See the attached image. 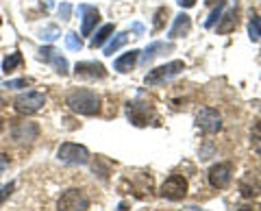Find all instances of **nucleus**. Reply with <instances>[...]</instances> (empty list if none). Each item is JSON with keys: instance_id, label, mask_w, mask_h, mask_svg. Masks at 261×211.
Instances as JSON below:
<instances>
[{"instance_id": "nucleus-1", "label": "nucleus", "mask_w": 261, "mask_h": 211, "mask_svg": "<svg viewBox=\"0 0 261 211\" xmlns=\"http://www.w3.org/2000/svg\"><path fill=\"white\" fill-rule=\"evenodd\" d=\"M68 107L81 113V116H96L98 109H100V100L89 89H76L68 96Z\"/></svg>"}, {"instance_id": "nucleus-2", "label": "nucleus", "mask_w": 261, "mask_h": 211, "mask_svg": "<svg viewBox=\"0 0 261 211\" xmlns=\"http://www.w3.org/2000/svg\"><path fill=\"white\" fill-rule=\"evenodd\" d=\"M183 70H185L183 61H170V63H166V66H159V68L150 70L148 74H146L144 83L146 85H161V83H166V81L178 76Z\"/></svg>"}, {"instance_id": "nucleus-3", "label": "nucleus", "mask_w": 261, "mask_h": 211, "mask_svg": "<svg viewBox=\"0 0 261 211\" xmlns=\"http://www.w3.org/2000/svg\"><path fill=\"white\" fill-rule=\"evenodd\" d=\"M87 207H89L87 194L83 190H76V188L63 192L59 202H57V209L59 211H87Z\"/></svg>"}, {"instance_id": "nucleus-4", "label": "nucleus", "mask_w": 261, "mask_h": 211, "mask_svg": "<svg viewBox=\"0 0 261 211\" xmlns=\"http://www.w3.org/2000/svg\"><path fill=\"white\" fill-rule=\"evenodd\" d=\"M63 164H70V166H85L89 161V150L81 144H72V142H65L61 144L59 152H57Z\"/></svg>"}, {"instance_id": "nucleus-5", "label": "nucleus", "mask_w": 261, "mask_h": 211, "mask_svg": "<svg viewBox=\"0 0 261 211\" xmlns=\"http://www.w3.org/2000/svg\"><path fill=\"white\" fill-rule=\"evenodd\" d=\"M196 126L200 128L202 133H218L222 128V118L220 113L211 107H202L198 113H196Z\"/></svg>"}, {"instance_id": "nucleus-6", "label": "nucleus", "mask_w": 261, "mask_h": 211, "mask_svg": "<svg viewBox=\"0 0 261 211\" xmlns=\"http://www.w3.org/2000/svg\"><path fill=\"white\" fill-rule=\"evenodd\" d=\"M44 104H46V96L42 92H27L15 98V109L24 113V116H31V113L39 111Z\"/></svg>"}, {"instance_id": "nucleus-7", "label": "nucleus", "mask_w": 261, "mask_h": 211, "mask_svg": "<svg viewBox=\"0 0 261 211\" xmlns=\"http://www.w3.org/2000/svg\"><path fill=\"white\" fill-rule=\"evenodd\" d=\"M187 194V181L181 174H172L168 176L161 185V196L163 198H170V200H181L185 198Z\"/></svg>"}, {"instance_id": "nucleus-8", "label": "nucleus", "mask_w": 261, "mask_h": 211, "mask_svg": "<svg viewBox=\"0 0 261 211\" xmlns=\"http://www.w3.org/2000/svg\"><path fill=\"white\" fill-rule=\"evenodd\" d=\"M231 172H233L231 164H216L209 170V183L214 185L216 190H224V188H228V183H231Z\"/></svg>"}, {"instance_id": "nucleus-9", "label": "nucleus", "mask_w": 261, "mask_h": 211, "mask_svg": "<svg viewBox=\"0 0 261 211\" xmlns=\"http://www.w3.org/2000/svg\"><path fill=\"white\" fill-rule=\"evenodd\" d=\"M126 116L135 126H146L148 124V118H150V107L146 102H140V100L128 102L126 104Z\"/></svg>"}, {"instance_id": "nucleus-10", "label": "nucleus", "mask_w": 261, "mask_h": 211, "mask_svg": "<svg viewBox=\"0 0 261 211\" xmlns=\"http://www.w3.org/2000/svg\"><path fill=\"white\" fill-rule=\"evenodd\" d=\"M39 57H42L44 61L53 63V68H55L57 72H59L61 76L68 74V68H70V66H68V61H65L63 57H61L59 52H57L53 46H46V48H42V50H39Z\"/></svg>"}, {"instance_id": "nucleus-11", "label": "nucleus", "mask_w": 261, "mask_h": 211, "mask_svg": "<svg viewBox=\"0 0 261 211\" xmlns=\"http://www.w3.org/2000/svg\"><path fill=\"white\" fill-rule=\"evenodd\" d=\"M79 13L83 15V27H81V33H83V35H92L94 27L100 22V13H98L94 7H89V5H81Z\"/></svg>"}, {"instance_id": "nucleus-12", "label": "nucleus", "mask_w": 261, "mask_h": 211, "mask_svg": "<svg viewBox=\"0 0 261 211\" xmlns=\"http://www.w3.org/2000/svg\"><path fill=\"white\" fill-rule=\"evenodd\" d=\"M76 76H87V78H102L107 74L102 63H96V61H83V63H76Z\"/></svg>"}, {"instance_id": "nucleus-13", "label": "nucleus", "mask_w": 261, "mask_h": 211, "mask_svg": "<svg viewBox=\"0 0 261 211\" xmlns=\"http://www.w3.org/2000/svg\"><path fill=\"white\" fill-rule=\"evenodd\" d=\"M37 135H39V126L35 122H22L13 128V140H18L22 144L37 140Z\"/></svg>"}, {"instance_id": "nucleus-14", "label": "nucleus", "mask_w": 261, "mask_h": 211, "mask_svg": "<svg viewBox=\"0 0 261 211\" xmlns=\"http://www.w3.org/2000/svg\"><path fill=\"white\" fill-rule=\"evenodd\" d=\"M240 192H242V196H246V198H255L257 194H261V181H259V176L248 172L240 181Z\"/></svg>"}, {"instance_id": "nucleus-15", "label": "nucleus", "mask_w": 261, "mask_h": 211, "mask_svg": "<svg viewBox=\"0 0 261 211\" xmlns=\"http://www.w3.org/2000/svg\"><path fill=\"white\" fill-rule=\"evenodd\" d=\"M190 29H192V18H190L187 13H178L176 18H174V24H172V29H170L168 37H170V39L185 37L187 33H190Z\"/></svg>"}, {"instance_id": "nucleus-16", "label": "nucleus", "mask_w": 261, "mask_h": 211, "mask_svg": "<svg viewBox=\"0 0 261 211\" xmlns=\"http://www.w3.org/2000/svg\"><path fill=\"white\" fill-rule=\"evenodd\" d=\"M172 48H174L172 44H166V42H154V44H150V46L144 50V55H142V63H144V66H148V63L154 59V57L161 55L159 50H172Z\"/></svg>"}, {"instance_id": "nucleus-17", "label": "nucleus", "mask_w": 261, "mask_h": 211, "mask_svg": "<svg viewBox=\"0 0 261 211\" xmlns=\"http://www.w3.org/2000/svg\"><path fill=\"white\" fill-rule=\"evenodd\" d=\"M137 57H140V50H130L126 55H122L120 59H116V70L118 72H130L137 63Z\"/></svg>"}, {"instance_id": "nucleus-18", "label": "nucleus", "mask_w": 261, "mask_h": 211, "mask_svg": "<svg viewBox=\"0 0 261 211\" xmlns=\"http://www.w3.org/2000/svg\"><path fill=\"white\" fill-rule=\"evenodd\" d=\"M220 20H222V22L218 24V33H228V31H233L235 24H238V11H235V9L226 11Z\"/></svg>"}, {"instance_id": "nucleus-19", "label": "nucleus", "mask_w": 261, "mask_h": 211, "mask_svg": "<svg viewBox=\"0 0 261 211\" xmlns=\"http://www.w3.org/2000/svg\"><path fill=\"white\" fill-rule=\"evenodd\" d=\"M126 42H128V35H126V33H118V35L113 37V39H111V42H109L107 46H105V55H107V57H111L113 52H118L120 48L124 46Z\"/></svg>"}, {"instance_id": "nucleus-20", "label": "nucleus", "mask_w": 261, "mask_h": 211, "mask_svg": "<svg viewBox=\"0 0 261 211\" xmlns=\"http://www.w3.org/2000/svg\"><path fill=\"white\" fill-rule=\"evenodd\" d=\"M111 33H113V24H105V27L98 31V33L94 35V39H92V46L94 48H98V46H102L107 39L111 37Z\"/></svg>"}, {"instance_id": "nucleus-21", "label": "nucleus", "mask_w": 261, "mask_h": 211, "mask_svg": "<svg viewBox=\"0 0 261 211\" xmlns=\"http://www.w3.org/2000/svg\"><path fill=\"white\" fill-rule=\"evenodd\" d=\"M248 37L252 42H259L261 39V18L259 15H252L250 22H248Z\"/></svg>"}, {"instance_id": "nucleus-22", "label": "nucleus", "mask_w": 261, "mask_h": 211, "mask_svg": "<svg viewBox=\"0 0 261 211\" xmlns=\"http://www.w3.org/2000/svg\"><path fill=\"white\" fill-rule=\"evenodd\" d=\"M20 63H22V55L20 52H11V57H7V59L3 61V70L5 72H13Z\"/></svg>"}, {"instance_id": "nucleus-23", "label": "nucleus", "mask_w": 261, "mask_h": 211, "mask_svg": "<svg viewBox=\"0 0 261 211\" xmlns=\"http://www.w3.org/2000/svg\"><path fill=\"white\" fill-rule=\"evenodd\" d=\"M222 9H224V0H218V7H216L214 11H211V15L205 20V29H211L220 18H222Z\"/></svg>"}, {"instance_id": "nucleus-24", "label": "nucleus", "mask_w": 261, "mask_h": 211, "mask_svg": "<svg viewBox=\"0 0 261 211\" xmlns=\"http://www.w3.org/2000/svg\"><path fill=\"white\" fill-rule=\"evenodd\" d=\"M166 18H168V9H166V7H159V9L154 11V22H152V29H154V31L163 29V24H166Z\"/></svg>"}, {"instance_id": "nucleus-25", "label": "nucleus", "mask_w": 261, "mask_h": 211, "mask_svg": "<svg viewBox=\"0 0 261 211\" xmlns=\"http://www.w3.org/2000/svg\"><path fill=\"white\" fill-rule=\"evenodd\" d=\"M65 46H68L70 50H81V48H83V42H81V37L76 33H68L65 35Z\"/></svg>"}, {"instance_id": "nucleus-26", "label": "nucleus", "mask_w": 261, "mask_h": 211, "mask_svg": "<svg viewBox=\"0 0 261 211\" xmlns=\"http://www.w3.org/2000/svg\"><path fill=\"white\" fill-rule=\"evenodd\" d=\"M59 35H61V31L57 29V27H46V29L42 31V35H39V37H42L44 42H55V39L59 37Z\"/></svg>"}, {"instance_id": "nucleus-27", "label": "nucleus", "mask_w": 261, "mask_h": 211, "mask_svg": "<svg viewBox=\"0 0 261 211\" xmlns=\"http://www.w3.org/2000/svg\"><path fill=\"white\" fill-rule=\"evenodd\" d=\"M250 137H252V146H255V150H257V152H261V120H259V122H257L255 126H252Z\"/></svg>"}, {"instance_id": "nucleus-28", "label": "nucleus", "mask_w": 261, "mask_h": 211, "mask_svg": "<svg viewBox=\"0 0 261 211\" xmlns=\"http://www.w3.org/2000/svg\"><path fill=\"white\" fill-rule=\"evenodd\" d=\"M33 83L31 78H13V81H7L3 87H9V89H18V87H29Z\"/></svg>"}, {"instance_id": "nucleus-29", "label": "nucleus", "mask_w": 261, "mask_h": 211, "mask_svg": "<svg viewBox=\"0 0 261 211\" xmlns=\"http://www.w3.org/2000/svg\"><path fill=\"white\" fill-rule=\"evenodd\" d=\"M70 13H72V7L68 5V3H63L61 7H59V15L63 20H70Z\"/></svg>"}, {"instance_id": "nucleus-30", "label": "nucleus", "mask_w": 261, "mask_h": 211, "mask_svg": "<svg viewBox=\"0 0 261 211\" xmlns=\"http://www.w3.org/2000/svg\"><path fill=\"white\" fill-rule=\"evenodd\" d=\"M13 188H15V185H13V183H9V185H5V188L0 190V202H5V198H7V196H9V194L13 192Z\"/></svg>"}, {"instance_id": "nucleus-31", "label": "nucleus", "mask_w": 261, "mask_h": 211, "mask_svg": "<svg viewBox=\"0 0 261 211\" xmlns=\"http://www.w3.org/2000/svg\"><path fill=\"white\" fill-rule=\"evenodd\" d=\"M7 168H9V157H7V155H3V152H0V174H3Z\"/></svg>"}, {"instance_id": "nucleus-32", "label": "nucleus", "mask_w": 261, "mask_h": 211, "mask_svg": "<svg viewBox=\"0 0 261 211\" xmlns=\"http://www.w3.org/2000/svg\"><path fill=\"white\" fill-rule=\"evenodd\" d=\"M176 5L178 7H185V9H190V7L196 5V0H176Z\"/></svg>"}, {"instance_id": "nucleus-33", "label": "nucleus", "mask_w": 261, "mask_h": 211, "mask_svg": "<svg viewBox=\"0 0 261 211\" xmlns=\"http://www.w3.org/2000/svg\"><path fill=\"white\" fill-rule=\"evenodd\" d=\"M238 211H261V207L259 205H242Z\"/></svg>"}, {"instance_id": "nucleus-34", "label": "nucleus", "mask_w": 261, "mask_h": 211, "mask_svg": "<svg viewBox=\"0 0 261 211\" xmlns=\"http://www.w3.org/2000/svg\"><path fill=\"white\" fill-rule=\"evenodd\" d=\"M133 31H135V33H144V27H142V24H133Z\"/></svg>"}, {"instance_id": "nucleus-35", "label": "nucleus", "mask_w": 261, "mask_h": 211, "mask_svg": "<svg viewBox=\"0 0 261 211\" xmlns=\"http://www.w3.org/2000/svg\"><path fill=\"white\" fill-rule=\"evenodd\" d=\"M118 211H128V205H126V202H120V205H118Z\"/></svg>"}, {"instance_id": "nucleus-36", "label": "nucleus", "mask_w": 261, "mask_h": 211, "mask_svg": "<svg viewBox=\"0 0 261 211\" xmlns=\"http://www.w3.org/2000/svg\"><path fill=\"white\" fill-rule=\"evenodd\" d=\"M0 131H3V118H0Z\"/></svg>"}, {"instance_id": "nucleus-37", "label": "nucleus", "mask_w": 261, "mask_h": 211, "mask_svg": "<svg viewBox=\"0 0 261 211\" xmlns=\"http://www.w3.org/2000/svg\"><path fill=\"white\" fill-rule=\"evenodd\" d=\"M0 24H3V20H0Z\"/></svg>"}]
</instances>
